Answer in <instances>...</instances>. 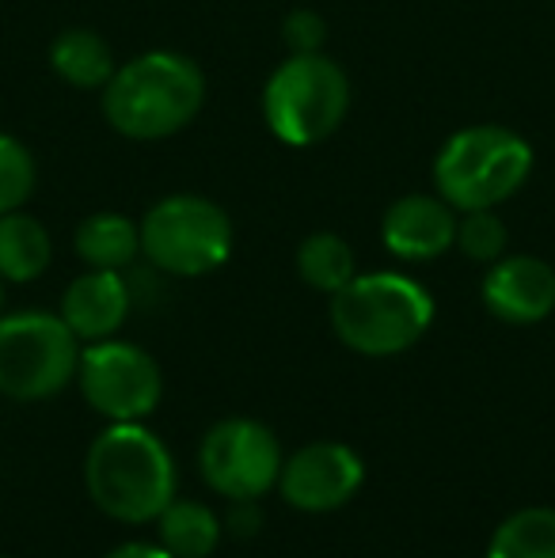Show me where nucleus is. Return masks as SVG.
<instances>
[{
    "label": "nucleus",
    "instance_id": "f257e3e1",
    "mask_svg": "<svg viewBox=\"0 0 555 558\" xmlns=\"http://www.w3.org/2000/svg\"><path fill=\"white\" fill-rule=\"evenodd\" d=\"M206 104V73L179 50H145L114 69L99 92L104 122L126 141L183 133Z\"/></svg>",
    "mask_w": 555,
    "mask_h": 558
},
{
    "label": "nucleus",
    "instance_id": "f03ea898",
    "mask_svg": "<svg viewBox=\"0 0 555 558\" xmlns=\"http://www.w3.org/2000/svg\"><path fill=\"white\" fill-rule=\"evenodd\" d=\"M176 460L145 422H111L84 452V490L99 513L153 524L176 501Z\"/></svg>",
    "mask_w": 555,
    "mask_h": 558
},
{
    "label": "nucleus",
    "instance_id": "7ed1b4c3",
    "mask_svg": "<svg viewBox=\"0 0 555 558\" xmlns=\"http://www.w3.org/2000/svg\"><path fill=\"white\" fill-rule=\"evenodd\" d=\"M434 296L400 270L354 274V281L331 293V331L362 357H396L422 342L434 324Z\"/></svg>",
    "mask_w": 555,
    "mask_h": 558
},
{
    "label": "nucleus",
    "instance_id": "20e7f679",
    "mask_svg": "<svg viewBox=\"0 0 555 558\" xmlns=\"http://www.w3.org/2000/svg\"><path fill=\"white\" fill-rule=\"evenodd\" d=\"M533 145L518 130L498 122H480L445 137L434 156V191L457 214L498 209L533 175Z\"/></svg>",
    "mask_w": 555,
    "mask_h": 558
},
{
    "label": "nucleus",
    "instance_id": "39448f33",
    "mask_svg": "<svg viewBox=\"0 0 555 558\" xmlns=\"http://www.w3.org/2000/svg\"><path fill=\"white\" fill-rule=\"evenodd\" d=\"M263 122L270 137L289 148L324 145L339 133L350 111V81L335 58L319 53H289L263 84Z\"/></svg>",
    "mask_w": 555,
    "mask_h": 558
},
{
    "label": "nucleus",
    "instance_id": "423d86ee",
    "mask_svg": "<svg viewBox=\"0 0 555 558\" xmlns=\"http://www.w3.org/2000/svg\"><path fill=\"white\" fill-rule=\"evenodd\" d=\"M81 338L61 312H4L0 316V391L20 403H43L76 380Z\"/></svg>",
    "mask_w": 555,
    "mask_h": 558
},
{
    "label": "nucleus",
    "instance_id": "0eeeda50",
    "mask_svg": "<svg viewBox=\"0 0 555 558\" xmlns=\"http://www.w3.org/2000/svg\"><path fill=\"white\" fill-rule=\"evenodd\" d=\"M141 255L171 278H206L232 255V221L214 198L168 194L141 217Z\"/></svg>",
    "mask_w": 555,
    "mask_h": 558
},
{
    "label": "nucleus",
    "instance_id": "6e6552de",
    "mask_svg": "<svg viewBox=\"0 0 555 558\" xmlns=\"http://www.w3.org/2000/svg\"><path fill=\"white\" fill-rule=\"evenodd\" d=\"M76 388L107 422H145L160 407L164 373L148 350L126 338H104L81 350Z\"/></svg>",
    "mask_w": 555,
    "mask_h": 558
},
{
    "label": "nucleus",
    "instance_id": "1a4fd4ad",
    "mask_svg": "<svg viewBox=\"0 0 555 558\" xmlns=\"http://www.w3.org/2000/svg\"><path fill=\"white\" fill-rule=\"evenodd\" d=\"M281 445L275 429L255 418H225L198 445V471L214 494L229 501H260L278 486Z\"/></svg>",
    "mask_w": 555,
    "mask_h": 558
},
{
    "label": "nucleus",
    "instance_id": "9d476101",
    "mask_svg": "<svg viewBox=\"0 0 555 558\" xmlns=\"http://www.w3.org/2000/svg\"><path fill=\"white\" fill-rule=\"evenodd\" d=\"M365 483V463L362 456L342 441H312L297 448L289 460H281L278 494L289 509L297 513H335Z\"/></svg>",
    "mask_w": 555,
    "mask_h": 558
},
{
    "label": "nucleus",
    "instance_id": "9b49d317",
    "mask_svg": "<svg viewBox=\"0 0 555 558\" xmlns=\"http://www.w3.org/2000/svg\"><path fill=\"white\" fill-rule=\"evenodd\" d=\"M480 301L498 324L533 327L555 312V266L541 255H503L480 281Z\"/></svg>",
    "mask_w": 555,
    "mask_h": 558
},
{
    "label": "nucleus",
    "instance_id": "f8f14e48",
    "mask_svg": "<svg viewBox=\"0 0 555 558\" xmlns=\"http://www.w3.org/2000/svg\"><path fill=\"white\" fill-rule=\"evenodd\" d=\"M457 217L442 194H403L381 217V243L400 263H434L457 243Z\"/></svg>",
    "mask_w": 555,
    "mask_h": 558
},
{
    "label": "nucleus",
    "instance_id": "ddd939ff",
    "mask_svg": "<svg viewBox=\"0 0 555 558\" xmlns=\"http://www.w3.org/2000/svg\"><path fill=\"white\" fill-rule=\"evenodd\" d=\"M130 316V286L122 270H84L61 293V319L81 342H104L122 331Z\"/></svg>",
    "mask_w": 555,
    "mask_h": 558
},
{
    "label": "nucleus",
    "instance_id": "4468645a",
    "mask_svg": "<svg viewBox=\"0 0 555 558\" xmlns=\"http://www.w3.org/2000/svg\"><path fill=\"white\" fill-rule=\"evenodd\" d=\"M46 61H50L53 76L76 92H104L107 81L114 76V69H119L111 43L92 27L58 31V38L50 43Z\"/></svg>",
    "mask_w": 555,
    "mask_h": 558
},
{
    "label": "nucleus",
    "instance_id": "2eb2a0df",
    "mask_svg": "<svg viewBox=\"0 0 555 558\" xmlns=\"http://www.w3.org/2000/svg\"><path fill=\"white\" fill-rule=\"evenodd\" d=\"M53 263V240L38 217L27 209L0 214V278L12 286L43 278Z\"/></svg>",
    "mask_w": 555,
    "mask_h": 558
},
{
    "label": "nucleus",
    "instance_id": "dca6fc26",
    "mask_svg": "<svg viewBox=\"0 0 555 558\" xmlns=\"http://www.w3.org/2000/svg\"><path fill=\"white\" fill-rule=\"evenodd\" d=\"M76 258L92 270H126L141 255V228L130 217L104 209L76 225L73 232Z\"/></svg>",
    "mask_w": 555,
    "mask_h": 558
},
{
    "label": "nucleus",
    "instance_id": "f3484780",
    "mask_svg": "<svg viewBox=\"0 0 555 558\" xmlns=\"http://www.w3.org/2000/svg\"><path fill=\"white\" fill-rule=\"evenodd\" d=\"M156 544L171 558H209L225 536V521L209 506L191 498H176L156 517Z\"/></svg>",
    "mask_w": 555,
    "mask_h": 558
},
{
    "label": "nucleus",
    "instance_id": "a211bd4d",
    "mask_svg": "<svg viewBox=\"0 0 555 558\" xmlns=\"http://www.w3.org/2000/svg\"><path fill=\"white\" fill-rule=\"evenodd\" d=\"M358 258L342 235L335 232H312L297 243V278L316 293H339L347 281H354Z\"/></svg>",
    "mask_w": 555,
    "mask_h": 558
},
{
    "label": "nucleus",
    "instance_id": "6ab92c4d",
    "mask_svg": "<svg viewBox=\"0 0 555 558\" xmlns=\"http://www.w3.org/2000/svg\"><path fill=\"white\" fill-rule=\"evenodd\" d=\"M487 558H555V509L529 506L495 529Z\"/></svg>",
    "mask_w": 555,
    "mask_h": 558
},
{
    "label": "nucleus",
    "instance_id": "aec40b11",
    "mask_svg": "<svg viewBox=\"0 0 555 558\" xmlns=\"http://www.w3.org/2000/svg\"><path fill=\"white\" fill-rule=\"evenodd\" d=\"M38 168L31 148L12 133H0V214L23 209L35 194Z\"/></svg>",
    "mask_w": 555,
    "mask_h": 558
},
{
    "label": "nucleus",
    "instance_id": "412c9836",
    "mask_svg": "<svg viewBox=\"0 0 555 558\" xmlns=\"http://www.w3.org/2000/svg\"><path fill=\"white\" fill-rule=\"evenodd\" d=\"M506 243H510V232L495 209H468L457 217V243L453 247H460V255L472 263L491 266L506 255Z\"/></svg>",
    "mask_w": 555,
    "mask_h": 558
},
{
    "label": "nucleus",
    "instance_id": "4be33fe9",
    "mask_svg": "<svg viewBox=\"0 0 555 558\" xmlns=\"http://www.w3.org/2000/svg\"><path fill=\"white\" fill-rule=\"evenodd\" d=\"M281 43L289 53H319L327 46V20L316 8H289L281 20Z\"/></svg>",
    "mask_w": 555,
    "mask_h": 558
},
{
    "label": "nucleus",
    "instance_id": "5701e85b",
    "mask_svg": "<svg viewBox=\"0 0 555 558\" xmlns=\"http://www.w3.org/2000/svg\"><path fill=\"white\" fill-rule=\"evenodd\" d=\"M260 529H263L260 506H255V501H232V513L225 517V532L240 539H252V536H260Z\"/></svg>",
    "mask_w": 555,
    "mask_h": 558
},
{
    "label": "nucleus",
    "instance_id": "b1692460",
    "mask_svg": "<svg viewBox=\"0 0 555 558\" xmlns=\"http://www.w3.org/2000/svg\"><path fill=\"white\" fill-rule=\"evenodd\" d=\"M104 558H171L160 544H145V539H130V544H119L114 551H107Z\"/></svg>",
    "mask_w": 555,
    "mask_h": 558
},
{
    "label": "nucleus",
    "instance_id": "393cba45",
    "mask_svg": "<svg viewBox=\"0 0 555 558\" xmlns=\"http://www.w3.org/2000/svg\"><path fill=\"white\" fill-rule=\"evenodd\" d=\"M0 316H4V278H0Z\"/></svg>",
    "mask_w": 555,
    "mask_h": 558
},
{
    "label": "nucleus",
    "instance_id": "a878e982",
    "mask_svg": "<svg viewBox=\"0 0 555 558\" xmlns=\"http://www.w3.org/2000/svg\"><path fill=\"white\" fill-rule=\"evenodd\" d=\"M0 558H12V555H0Z\"/></svg>",
    "mask_w": 555,
    "mask_h": 558
}]
</instances>
